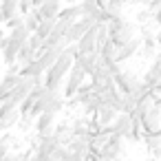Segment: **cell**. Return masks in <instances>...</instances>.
<instances>
[{
    "label": "cell",
    "instance_id": "obj_4",
    "mask_svg": "<svg viewBox=\"0 0 161 161\" xmlns=\"http://www.w3.org/2000/svg\"><path fill=\"white\" fill-rule=\"evenodd\" d=\"M93 25H95V20H93L91 16H84V14H82V18H77L75 22H71V27H69V31H66V36H64L66 44H75Z\"/></svg>",
    "mask_w": 161,
    "mask_h": 161
},
{
    "label": "cell",
    "instance_id": "obj_23",
    "mask_svg": "<svg viewBox=\"0 0 161 161\" xmlns=\"http://www.w3.org/2000/svg\"><path fill=\"white\" fill-rule=\"evenodd\" d=\"M36 55H38V51H36V49H31V44H29V42H25V44H22V49L18 51L16 64H18V66H27Z\"/></svg>",
    "mask_w": 161,
    "mask_h": 161
},
{
    "label": "cell",
    "instance_id": "obj_6",
    "mask_svg": "<svg viewBox=\"0 0 161 161\" xmlns=\"http://www.w3.org/2000/svg\"><path fill=\"white\" fill-rule=\"evenodd\" d=\"M115 84H117V88H119L121 93H130V91H135V88L141 84V80L137 77L135 71H130V69H121V71L115 75Z\"/></svg>",
    "mask_w": 161,
    "mask_h": 161
},
{
    "label": "cell",
    "instance_id": "obj_31",
    "mask_svg": "<svg viewBox=\"0 0 161 161\" xmlns=\"http://www.w3.org/2000/svg\"><path fill=\"white\" fill-rule=\"evenodd\" d=\"M152 22H154L157 27H161V7L152 11Z\"/></svg>",
    "mask_w": 161,
    "mask_h": 161
},
{
    "label": "cell",
    "instance_id": "obj_14",
    "mask_svg": "<svg viewBox=\"0 0 161 161\" xmlns=\"http://www.w3.org/2000/svg\"><path fill=\"white\" fill-rule=\"evenodd\" d=\"M20 80H22V73L20 71H7V75L0 80V99H7Z\"/></svg>",
    "mask_w": 161,
    "mask_h": 161
},
{
    "label": "cell",
    "instance_id": "obj_32",
    "mask_svg": "<svg viewBox=\"0 0 161 161\" xmlns=\"http://www.w3.org/2000/svg\"><path fill=\"white\" fill-rule=\"evenodd\" d=\"M22 161H33V150H29L27 154H22Z\"/></svg>",
    "mask_w": 161,
    "mask_h": 161
},
{
    "label": "cell",
    "instance_id": "obj_12",
    "mask_svg": "<svg viewBox=\"0 0 161 161\" xmlns=\"http://www.w3.org/2000/svg\"><path fill=\"white\" fill-rule=\"evenodd\" d=\"M108 128H110V132L121 135V137L126 139L128 132H130V128H132V117H130V113H119V115L115 117V121L108 124Z\"/></svg>",
    "mask_w": 161,
    "mask_h": 161
},
{
    "label": "cell",
    "instance_id": "obj_17",
    "mask_svg": "<svg viewBox=\"0 0 161 161\" xmlns=\"http://www.w3.org/2000/svg\"><path fill=\"white\" fill-rule=\"evenodd\" d=\"M95 95V88H93V84H82L80 88H77V93L69 99L71 102V106H84L91 97Z\"/></svg>",
    "mask_w": 161,
    "mask_h": 161
},
{
    "label": "cell",
    "instance_id": "obj_9",
    "mask_svg": "<svg viewBox=\"0 0 161 161\" xmlns=\"http://www.w3.org/2000/svg\"><path fill=\"white\" fill-rule=\"evenodd\" d=\"M33 128H36V132H38L40 137L51 135L53 128H55V113H51V110L40 113V115L36 117V121H33Z\"/></svg>",
    "mask_w": 161,
    "mask_h": 161
},
{
    "label": "cell",
    "instance_id": "obj_16",
    "mask_svg": "<svg viewBox=\"0 0 161 161\" xmlns=\"http://www.w3.org/2000/svg\"><path fill=\"white\" fill-rule=\"evenodd\" d=\"M75 62H80L82 69L91 75V73L97 69V64H99V53H97V51H93V53H77Z\"/></svg>",
    "mask_w": 161,
    "mask_h": 161
},
{
    "label": "cell",
    "instance_id": "obj_21",
    "mask_svg": "<svg viewBox=\"0 0 161 161\" xmlns=\"http://www.w3.org/2000/svg\"><path fill=\"white\" fill-rule=\"evenodd\" d=\"M53 135L60 139V143H62V146H66V143L73 139V128H71V121H62V124H58V126L53 128Z\"/></svg>",
    "mask_w": 161,
    "mask_h": 161
},
{
    "label": "cell",
    "instance_id": "obj_38",
    "mask_svg": "<svg viewBox=\"0 0 161 161\" xmlns=\"http://www.w3.org/2000/svg\"><path fill=\"white\" fill-rule=\"evenodd\" d=\"M20 3H31V0H20Z\"/></svg>",
    "mask_w": 161,
    "mask_h": 161
},
{
    "label": "cell",
    "instance_id": "obj_19",
    "mask_svg": "<svg viewBox=\"0 0 161 161\" xmlns=\"http://www.w3.org/2000/svg\"><path fill=\"white\" fill-rule=\"evenodd\" d=\"M62 5H64L62 0H47V3H42V5L38 7V11H40L42 18H58Z\"/></svg>",
    "mask_w": 161,
    "mask_h": 161
},
{
    "label": "cell",
    "instance_id": "obj_18",
    "mask_svg": "<svg viewBox=\"0 0 161 161\" xmlns=\"http://www.w3.org/2000/svg\"><path fill=\"white\" fill-rule=\"evenodd\" d=\"M135 36H137V27H135L132 22H126V27H121L117 33H113V36H110V40H113L117 47H121L124 42H128V40H130V38H135Z\"/></svg>",
    "mask_w": 161,
    "mask_h": 161
},
{
    "label": "cell",
    "instance_id": "obj_24",
    "mask_svg": "<svg viewBox=\"0 0 161 161\" xmlns=\"http://www.w3.org/2000/svg\"><path fill=\"white\" fill-rule=\"evenodd\" d=\"M159 80H161V62H159V60H154V62H152V66L146 71V75H143V82H146V84L152 88V86H154Z\"/></svg>",
    "mask_w": 161,
    "mask_h": 161
},
{
    "label": "cell",
    "instance_id": "obj_28",
    "mask_svg": "<svg viewBox=\"0 0 161 161\" xmlns=\"http://www.w3.org/2000/svg\"><path fill=\"white\" fill-rule=\"evenodd\" d=\"M137 22H139V25H150V22H152V9H148V7L141 9V11L137 14Z\"/></svg>",
    "mask_w": 161,
    "mask_h": 161
},
{
    "label": "cell",
    "instance_id": "obj_29",
    "mask_svg": "<svg viewBox=\"0 0 161 161\" xmlns=\"http://www.w3.org/2000/svg\"><path fill=\"white\" fill-rule=\"evenodd\" d=\"M7 29H16V27H20V25H25V16H20V14H16L14 18H9L7 22Z\"/></svg>",
    "mask_w": 161,
    "mask_h": 161
},
{
    "label": "cell",
    "instance_id": "obj_13",
    "mask_svg": "<svg viewBox=\"0 0 161 161\" xmlns=\"http://www.w3.org/2000/svg\"><path fill=\"white\" fill-rule=\"evenodd\" d=\"M58 146H60V139H58V137L51 132V135H44V137H40V139H38V146H36L33 150H36L40 157H44V159L49 161L51 152H53Z\"/></svg>",
    "mask_w": 161,
    "mask_h": 161
},
{
    "label": "cell",
    "instance_id": "obj_8",
    "mask_svg": "<svg viewBox=\"0 0 161 161\" xmlns=\"http://www.w3.org/2000/svg\"><path fill=\"white\" fill-rule=\"evenodd\" d=\"M141 42H143V38H130L128 42H124L121 47H117V55H115V60L121 64V62H128L130 58H135L137 53H139V49H141Z\"/></svg>",
    "mask_w": 161,
    "mask_h": 161
},
{
    "label": "cell",
    "instance_id": "obj_5",
    "mask_svg": "<svg viewBox=\"0 0 161 161\" xmlns=\"http://www.w3.org/2000/svg\"><path fill=\"white\" fill-rule=\"evenodd\" d=\"M121 152H124V137L121 135H115V132L108 137V141L99 150V154H102L104 161H115V159L121 157Z\"/></svg>",
    "mask_w": 161,
    "mask_h": 161
},
{
    "label": "cell",
    "instance_id": "obj_20",
    "mask_svg": "<svg viewBox=\"0 0 161 161\" xmlns=\"http://www.w3.org/2000/svg\"><path fill=\"white\" fill-rule=\"evenodd\" d=\"M0 14H3L5 22L16 14H20V0H0Z\"/></svg>",
    "mask_w": 161,
    "mask_h": 161
},
{
    "label": "cell",
    "instance_id": "obj_26",
    "mask_svg": "<svg viewBox=\"0 0 161 161\" xmlns=\"http://www.w3.org/2000/svg\"><path fill=\"white\" fill-rule=\"evenodd\" d=\"M139 51H141V55H143V58H148V60H150V58H154V55H157L159 44H157V40H154V38H143V42H141V49H139Z\"/></svg>",
    "mask_w": 161,
    "mask_h": 161
},
{
    "label": "cell",
    "instance_id": "obj_30",
    "mask_svg": "<svg viewBox=\"0 0 161 161\" xmlns=\"http://www.w3.org/2000/svg\"><path fill=\"white\" fill-rule=\"evenodd\" d=\"M3 161H22V154L20 152H16V150H9L7 154H5V159Z\"/></svg>",
    "mask_w": 161,
    "mask_h": 161
},
{
    "label": "cell",
    "instance_id": "obj_37",
    "mask_svg": "<svg viewBox=\"0 0 161 161\" xmlns=\"http://www.w3.org/2000/svg\"><path fill=\"white\" fill-rule=\"evenodd\" d=\"M146 161H157V159H154V157H150V159H146Z\"/></svg>",
    "mask_w": 161,
    "mask_h": 161
},
{
    "label": "cell",
    "instance_id": "obj_11",
    "mask_svg": "<svg viewBox=\"0 0 161 161\" xmlns=\"http://www.w3.org/2000/svg\"><path fill=\"white\" fill-rule=\"evenodd\" d=\"M25 42H27V40H20V38H11V36H7V47L3 49V62H5L7 66L16 64L18 51L22 49V44H25Z\"/></svg>",
    "mask_w": 161,
    "mask_h": 161
},
{
    "label": "cell",
    "instance_id": "obj_3",
    "mask_svg": "<svg viewBox=\"0 0 161 161\" xmlns=\"http://www.w3.org/2000/svg\"><path fill=\"white\" fill-rule=\"evenodd\" d=\"M20 121V106L14 104L11 99H3V106H0V130H9L14 126H18Z\"/></svg>",
    "mask_w": 161,
    "mask_h": 161
},
{
    "label": "cell",
    "instance_id": "obj_33",
    "mask_svg": "<svg viewBox=\"0 0 161 161\" xmlns=\"http://www.w3.org/2000/svg\"><path fill=\"white\" fill-rule=\"evenodd\" d=\"M154 40H157V44H159V47H161V29H159V31H157V33H154Z\"/></svg>",
    "mask_w": 161,
    "mask_h": 161
},
{
    "label": "cell",
    "instance_id": "obj_40",
    "mask_svg": "<svg viewBox=\"0 0 161 161\" xmlns=\"http://www.w3.org/2000/svg\"><path fill=\"white\" fill-rule=\"evenodd\" d=\"M159 104H161V97H159Z\"/></svg>",
    "mask_w": 161,
    "mask_h": 161
},
{
    "label": "cell",
    "instance_id": "obj_39",
    "mask_svg": "<svg viewBox=\"0 0 161 161\" xmlns=\"http://www.w3.org/2000/svg\"><path fill=\"white\" fill-rule=\"evenodd\" d=\"M115 161H121V159H115Z\"/></svg>",
    "mask_w": 161,
    "mask_h": 161
},
{
    "label": "cell",
    "instance_id": "obj_15",
    "mask_svg": "<svg viewBox=\"0 0 161 161\" xmlns=\"http://www.w3.org/2000/svg\"><path fill=\"white\" fill-rule=\"evenodd\" d=\"M117 115H119V110L104 102V104L99 106V110L95 113V121H97L99 126H108V124H113V121H115V117H117Z\"/></svg>",
    "mask_w": 161,
    "mask_h": 161
},
{
    "label": "cell",
    "instance_id": "obj_35",
    "mask_svg": "<svg viewBox=\"0 0 161 161\" xmlns=\"http://www.w3.org/2000/svg\"><path fill=\"white\" fill-rule=\"evenodd\" d=\"M154 60H159V62H161V47H159V51H157V55H154Z\"/></svg>",
    "mask_w": 161,
    "mask_h": 161
},
{
    "label": "cell",
    "instance_id": "obj_27",
    "mask_svg": "<svg viewBox=\"0 0 161 161\" xmlns=\"http://www.w3.org/2000/svg\"><path fill=\"white\" fill-rule=\"evenodd\" d=\"M55 20H58V18H42V20H40V25H38V29H36L33 33H38V36L44 40V38H47V36L53 31V27H55Z\"/></svg>",
    "mask_w": 161,
    "mask_h": 161
},
{
    "label": "cell",
    "instance_id": "obj_7",
    "mask_svg": "<svg viewBox=\"0 0 161 161\" xmlns=\"http://www.w3.org/2000/svg\"><path fill=\"white\" fill-rule=\"evenodd\" d=\"M141 128H143V132H159L161 130V104L159 102L141 117Z\"/></svg>",
    "mask_w": 161,
    "mask_h": 161
},
{
    "label": "cell",
    "instance_id": "obj_34",
    "mask_svg": "<svg viewBox=\"0 0 161 161\" xmlns=\"http://www.w3.org/2000/svg\"><path fill=\"white\" fill-rule=\"evenodd\" d=\"M42 3H47V0H31V5H33V7H40Z\"/></svg>",
    "mask_w": 161,
    "mask_h": 161
},
{
    "label": "cell",
    "instance_id": "obj_10",
    "mask_svg": "<svg viewBox=\"0 0 161 161\" xmlns=\"http://www.w3.org/2000/svg\"><path fill=\"white\" fill-rule=\"evenodd\" d=\"M75 44H77V53H93V51H97V22Z\"/></svg>",
    "mask_w": 161,
    "mask_h": 161
},
{
    "label": "cell",
    "instance_id": "obj_25",
    "mask_svg": "<svg viewBox=\"0 0 161 161\" xmlns=\"http://www.w3.org/2000/svg\"><path fill=\"white\" fill-rule=\"evenodd\" d=\"M102 104H104L102 95H99V93H95V95H93V97L82 106V108H84V115H86V117H95V113L99 110V106H102Z\"/></svg>",
    "mask_w": 161,
    "mask_h": 161
},
{
    "label": "cell",
    "instance_id": "obj_1",
    "mask_svg": "<svg viewBox=\"0 0 161 161\" xmlns=\"http://www.w3.org/2000/svg\"><path fill=\"white\" fill-rule=\"evenodd\" d=\"M77 58V44H66V49L58 55V60L53 62V66L44 73V86L47 88H60L64 77L69 75L73 62Z\"/></svg>",
    "mask_w": 161,
    "mask_h": 161
},
{
    "label": "cell",
    "instance_id": "obj_22",
    "mask_svg": "<svg viewBox=\"0 0 161 161\" xmlns=\"http://www.w3.org/2000/svg\"><path fill=\"white\" fill-rule=\"evenodd\" d=\"M58 18L75 22L77 18H82V5L73 3V5H66V7H62V9H60V14H58Z\"/></svg>",
    "mask_w": 161,
    "mask_h": 161
},
{
    "label": "cell",
    "instance_id": "obj_2",
    "mask_svg": "<svg viewBox=\"0 0 161 161\" xmlns=\"http://www.w3.org/2000/svg\"><path fill=\"white\" fill-rule=\"evenodd\" d=\"M86 77H88V73L82 69V64H80V62H73V66H71V71H69V75H66V86H64L62 95H64L66 99H71V97L77 93V88L84 84Z\"/></svg>",
    "mask_w": 161,
    "mask_h": 161
},
{
    "label": "cell",
    "instance_id": "obj_36",
    "mask_svg": "<svg viewBox=\"0 0 161 161\" xmlns=\"http://www.w3.org/2000/svg\"><path fill=\"white\" fill-rule=\"evenodd\" d=\"M64 5H73V3H77V0H62Z\"/></svg>",
    "mask_w": 161,
    "mask_h": 161
}]
</instances>
